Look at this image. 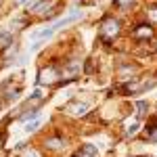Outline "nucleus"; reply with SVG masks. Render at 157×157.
I'll return each instance as SVG.
<instances>
[{
    "instance_id": "f257e3e1",
    "label": "nucleus",
    "mask_w": 157,
    "mask_h": 157,
    "mask_svg": "<svg viewBox=\"0 0 157 157\" xmlns=\"http://www.w3.org/2000/svg\"><path fill=\"white\" fill-rule=\"evenodd\" d=\"M59 82H61V69L52 67V65L40 69V73H38V84L52 86V84H59Z\"/></svg>"
},
{
    "instance_id": "6ab92c4d",
    "label": "nucleus",
    "mask_w": 157,
    "mask_h": 157,
    "mask_svg": "<svg viewBox=\"0 0 157 157\" xmlns=\"http://www.w3.org/2000/svg\"><path fill=\"white\" fill-rule=\"evenodd\" d=\"M0 111H2V101H0Z\"/></svg>"
},
{
    "instance_id": "f8f14e48",
    "label": "nucleus",
    "mask_w": 157,
    "mask_h": 157,
    "mask_svg": "<svg viewBox=\"0 0 157 157\" xmlns=\"http://www.w3.org/2000/svg\"><path fill=\"white\" fill-rule=\"evenodd\" d=\"M44 97H46V92L38 88V90H34V92H32V94L27 97V103H36V101H44Z\"/></svg>"
},
{
    "instance_id": "39448f33",
    "label": "nucleus",
    "mask_w": 157,
    "mask_h": 157,
    "mask_svg": "<svg viewBox=\"0 0 157 157\" xmlns=\"http://www.w3.org/2000/svg\"><path fill=\"white\" fill-rule=\"evenodd\" d=\"M80 17H82V13H80V11H71V15H69V17H65V19H61V21H57L55 25H50V27H52V32H59L61 27H67L69 23H73V21H78Z\"/></svg>"
},
{
    "instance_id": "7ed1b4c3",
    "label": "nucleus",
    "mask_w": 157,
    "mask_h": 157,
    "mask_svg": "<svg viewBox=\"0 0 157 157\" xmlns=\"http://www.w3.org/2000/svg\"><path fill=\"white\" fill-rule=\"evenodd\" d=\"M52 11V0H38L34 6H29V15H40V17H44V15H48Z\"/></svg>"
},
{
    "instance_id": "0eeeda50",
    "label": "nucleus",
    "mask_w": 157,
    "mask_h": 157,
    "mask_svg": "<svg viewBox=\"0 0 157 157\" xmlns=\"http://www.w3.org/2000/svg\"><path fill=\"white\" fill-rule=\"evenodd\" d=\"M71 157H97V149L94 145H82Z\"/></svg>"
},
{
    "instance_id": "1a4fd4ad",
    "label": "nucleus",
    "mask_w": 157,
    "mask_h": 157,
    "mask_svg": "<svg viewBox=\"0 0 157 157\" xmlns=\"http://www.w3.org/2000/svg\"><path fill=\"white\" fill-rule=\"evenodd\" d=\"M134 36L136 38H153V27L151 25H138L134 29Z\"/></svg>"
},
{
    "instance_id": "dca6fc26",
    "label": "nucleus",
    "mask_w": 157,
    "mask_h": 157,
    "mask_svg": "<svg viewBox=\"0 0 157 157\" xmlns=\"http://www.w3.org/2000/svg\"><path fill=\"white\" fill-rule=\"evenodd\" d=\"M136 130H138V124H134L132 128H130V130H128V134H134V132H136Z\"/></svg>"
},
{
    "instance_id": "f03ea898",
    "label": "nucleus",
    "mask_w": 157,
    "mask_h": 157,
    "mask_svg": "<svg viewBox=\"0 0 157 157\" xmlns=\"http://www.w3.org/2000/svg\"><path fill=\"white\" fill-rule=\"evenodd\" d=\"M120 34V21L117 19H105L101 23V29H98V38L101 40H111Z\"/></svg>"
},
{
    "instance_id": "aec40b11",
    "label": "nucleus",
    "mask_w": 157,
    "mask_h": 157,
    "mask_svg": "<svg viewBox=\"0 0 157 157\" xmlns=\"http://www.w3.org/2000/svg\"><path fill=\"white\" fill-rule=\"evenodd\" d=\"M0 4H2V0H0Z\"/></svg>"
},
{
    "instance_id": "9b49d317",
    "label": "nucleus",
    "mask_w": 157,
    "mask_h": 157,
    "mask_svg": "<svg viewBox=\"0 0 157 157\" xmlns=\"http://www.w3.org/2000/svg\"><path fill=\"white\" fill-rule=\"evenodd\" d=\"M42 126V120L40 117H36V120H29V121H25V132L27 134H32V132H36L38 128Z\"/></svg>"
},
{
    "instance_id": "423d86ee",
    "label": "nucleus",
    "mask_w": 157,
    "mask_h": 157,
    "mask_svg": "<svg viewBox=\"0 0 157 157\" xmlns=\"http://www.w3.org/2000/svg\"><path fill=\"white\" fill-rule=\"evenodd\" d=\"M65 147V140L61 138V136H48L46 140H44V149L46 151H61Z\"/></svg>"
},
{
    "instance_id": "f3484780",
    "label": "nucleus",
    "mask_w": 157,
    "mask_h": 157,
    "mask_svg": "<svg viewBox=\"0 0 157 157\" xmlns=\"http://www.w3.org/2000/svg\"><path fill=\"white\" fill-rule=\"evenodd\" d=\"M25 157H40V155H38L36 151H29V153H27V155H25Z\"/></svg>"
},
{
    "instance_id": "2eb2a0df",
    "label": "nucleus",
    "mask_w": 157,
    "mask_h": 157,
    "mask_svg": "<svg viewBox=\"0 0 157 157\" xmlns=\"http://www.w3.org/2000/svg\"><path fill=\"white\" fill-rule=\"evenodd\" d=\"M25 2H27V0H13V4H15V6H23Z\"/></svg>"
},
{
    "instance_id": "6e6552de",
    "label": "nucleus",
    "mask_w": 157,
    "mask_h": 157,
    "mask_svg": "<svg viewBox=\"0 0 157 157\" xmlns=\"http://www.w3.org/2000/svg\"><path fill=\"white\" fill-rule=\"evenodd\" d=\"M55 34L52 32V27H42V29H38V32H34L32 34V40H38V42H44L46 38H50Z\"/></svg>"
},
{
    "instance_id": "9d476101",
    "label": "nucleus",
    "mask_w": 157,
    "mask_h": 157,
    "mask_svg": "<svg viewBox=\"0 0 157 157\" xmlns=\"http://www.w3.org/2000/svg\"><path fill=\"white\" fill-rule=\"evenodd\" d=\"M38 113H40V107H32V109H25L23 113L19 115V120L21 121H29V120H34Z\"/></svg>"
},
{
    "instance_id": "4468645a",
    "label": "nucleus",
    "mask_w": 157,
    "mask_h": 157,
    "mask_svg": "<svg viewBox=\"0 0 157 157\" xmlns=\"http://www.w3.org/2000/svg\"><path fill=\"white\" fill-rule=\"evenodd\" d=\"M136 107H138V109H136V115H138V117H143V115L147 113V103H143V101H140Z\"/></svg>"
},
{
    "instance_id": "ddd939ff",
    "label": "nucleus",
    "mask_w": 157,
    "mask_h": 157,
    "mask_svg": "<svg viewBox=\"0 0 157 157\" xmlns=\"http://www.w3.org/2000/svg\"><path fill=\"white\" fill-rule=\"evenodd\" d=\"M132 2L134 0H115L113 4H115L117 9H128V6H132Z\"/></svg>"
},
{
    "instance_id": "20e7f679",
    "label": "nucleus",
    "mask_w": 157,
    "mask_h": 157,
    "mask_svg": "<svg viewBox=\"0 0 157 157\" xmlns=\"http://www.w3.org/2000/svg\"><path fill=\"white\" fill-rule=\"evenodd\" d=\"M88 105L86 103H78V101H73V103H69L67 107H65V111L69 113V115H73V117H82V115H86L88 113Z\"/></svg>"
},
{
    "instance_id": "a211bd4d",
    "label": "nucleus",
    "mask_w": 157,
    "mask_h": 157,
    "mask_svg": "<svg viewBox=\"0 0 157 157\" xmlns=\"http://www.w3.org/2000/svg\"><path fill=\"white\" fill-rule=\"evenodd\" d=\"M151 138H153V140H155V143H157V128H155V130H153V132H151Z\"/></svg>"
}]
</instances>
